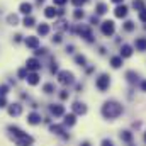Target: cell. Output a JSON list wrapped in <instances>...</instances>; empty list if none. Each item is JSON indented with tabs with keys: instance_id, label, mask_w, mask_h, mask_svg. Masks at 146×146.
Here are the masks:
<instances>
[{
	"instance_id": "obj_41",
	"label": "cell",
	"mask_w": 146,
	"mask_h": 146,
	"mask_svg": "<svg viewBox=\"0 0 146 146\" xmlns=\"http://www.w3.org/2000/svg\"><path fill=\"white\" fill-rule=\"evenodd\" d=\"M66 2H68V0H53V3H54V5H65Z\"/></svg>"
},
{
	"instance_id": "obj_16",
	"label": "cell",
	"mask_w": 146,
	"mask_h": 146,
	"mask_svg": "<svg viewBox=\"0 0 146 146\" xmlns=\"http://www.w3.org/2000/svg\"><path fill=\"white\" fill-rule=\"evenodd\" d=\"M19 10H21V14H24V15H29V14L33 12V5H31L29 2H22V3L19 5Z\"/></svg>"
},
{
	"instance_id": "obj_34",
	"label": "cell",
	"mask_w": 146,
	"mask_h": 146,
	"mask_svg": "<svg viewBox=\"0 0 146 146\" xmlns=\"http://www.w3.org/2000/svg\"><path fill=\"white\" fill-rule=\"evenodd\" d=\"M9 94V87L7 85H0V97H5Z\"/></svg>"
},
{
	"instance_id": "obj_18",
	"label": "cell",
	"mask_w": 146,
	"mask_h": 146,
	"mask_svg": "<svg viewBox=\"0 0 146 146\" xmlns=\"http://www.w3.org/2000/svg\"><path fill=\"white\" fill-rule=\"evenodd\" d=\"M134 46L138 51H146V37H136Z\"/></svg>"
},
{
	"instance_id": "obj_44",
	"label": "cell",
	"mask_w": 146,
	"mask_h": 146,
	"mask_svg": "<svg viewBox=\"0 0 146 146\" xmlns=\"http://www.w3.org/2000/svg\"><path fill=\"white\" fill-rule=\"evenodd\" d=\"M14 41H15V42H21V41H22V36H21V34H15Z\"/></svg>"
},
{
	"instance_id": "obj_3",
	"label": "cell",
	"mask_w": 146,
	"mask_h": 146,
	"mask_svg": "<svg viewBox=\"0 0 146 146\" xmlns=\"http://www.w3.org/2000/svg\"><path fill=\"white\" fill-rule=\"evenodd\" d=\"M110 85V76L109 75H100L97 80H95V87L100 90V92H106L107 88H109Z\"/></svg>"
},
{
	"instance_id": "obj_15",
	"label": "cell",
	"mask_w": 146,
	"mask_h": 146,
	"mask_svg": "<svg viewBox=\"0 0 146 146\" xmlns=\"http://www.w3.org/2000/svg\"><path fill=\"white\" fill-rule=\"evenodd\" d=\"M26 80H27V83H29V85H33V87H34V85L39 83V80H41V78H39L37 72H31L29 75H27V78H26Z\"/></svg>"
},
{
	"instance_id": "obj_6",
	"label": "cell",
	"mask_w": 146,
	"mask_h": 146,
	"mask_svg": "<svg viewBox=\"0 0 146 146\" xmlns=\"http://www.w3.org/2000/svg\"><path fill=\"white\" fill-rule=\"evenodd\" d=\"M100 29H102V34L104 36H112L114 31H115V26H114L112 21H106V22L100 24Z\"/></svg>"
},
{
	"instance_id": "obj_11",
	"label": "cell",
	"mask_w": 146,
	"mask_h": 146,
	"mask_svg": "<svg viewBox=\"0 0 146 146\" xmlns=\"http://www.w3.org/2000/svg\"><path fill=\"white\" fill-rule=\"evenodd\" d=\"M24 42H26V46L31 48V49H37V48H39V37H36V36H27L24 39Z\"/></svg>"
},
{
	"instance_id": "obj_21",
	"label": "cell",
	"mask_w": 146,
	"mask_h": 146,
	"mask_svg": "<svg viewBox=\"0 0 146 146\" xmlns=\"http://www.w3.org/2000/svg\"><path fill=\"white\" fill-rule=\"evenodd\" d=\"M37 34L39 36H48L49 34V26L48 24H39L37 26Z\"/></svg>"
},
{
	"instance_id": "obj_28",
	"label": "cell",
	"mask_w": 146,
	"mask_h": 146,
	"mask_svg": "<svg viewBox=\"0 0 146 146\" xmlns=\"http://www.w3.org/2000/svg\"><path fill=\"white\" fill-rule=\"evenodd\" d=\"M7 22H9L10 26H17V24H19V17H17L15 14H10V15L7 17Z\"/></svg>"
},
{
	"instance_id": "obj_25",
	"label": "cell",
	"mask_w": 146,
	"mask_h": 146,
	"mask_svg": "<svg viewBox=\"0 0 146 146\" xmlns=\"http://www.w3.org/2000/svg\"><path fill=\"white\" fill-rule=\"evenodd\" d=\"M126 78H127L129 83H136V82H138V73L136 72H127L126 73Z\"/></svg>"
},
{
	"instance_id": "obj_23",
	"label": "cell",
	"mask_w": 146,
	"mask_h": 146,
	"mask_svg": "<svg viewBox=\"0 0 146 146\" xmlns=\"http://www.w3.org/2000/svg\"><path fill=\"white\" fill-rule=\"evenodd\" d=\"M80 34L85 37L87 41H90V42L94 41V36H92V33H90V29H88V27H80Z\"/></svg>"
},
{
	"instance_id": "obj_22",
	"label": "cell",
	"mask_w": 146,
	"mask_h": 146,
	"mask_svg": "<svg viewBox=\"0 0 146 146\" xmlns=\"http://www.w3.org/2000/svg\"><path fill=\"white\" fill-rule=\"evenodd\" d=\"M119 136H121V139H122L124 143H131V141H133V133H131V131H121Z\"/></svg>"
},
{
	"instance_id": "obj_2",
	"label": "cell",
	"mask_w": 146,
	"mask_h": 146,
	"mask_svg": "<svg viewBox=\"0 0 146 146\" xmlns=\"http://www.w3.org/2000/svg\"><path fill=\"white\" fill-rule=\"evenodd\" d=\"M58 82L61 85H72L73 82H75V76H73L72 72L63 70V72H58Z\"/></svg>"
},
{
	"instance_id": "obj_27",
	"label": "cell",
	"mask_w": 146,
	"mask_h": 146,
	"mask_svg": "<svg viewBox=\"0 0 146 146\" xmlns=\"http://www.w3.org/2000/svg\"><path fill=\"white\" fill-rule=\"evenodd\" d=\"M133 7H134L136 10H139V12L146 9V5H145V2H143V0H134V2H133Z\"/></svg>"
},
{
	"instance_id": "obj_17",
	"label": "cell",
	"mask_w": 146,
	"mask_h": 146,
	"mask_svg": "<svg viewBox=\"0 0 146 146\" xmlns=\"http://www.w3.org/2000/svg\"><path fill=\"white\" fill-rule=\"evenodd\" d=\"M133 54V48L129 46V44H122V48H121V58H129Z\"/></svg>"
},
{
	"instance_id": "obj_37",
	"label": "cell",
	"mask_w": 146,
	"mask_h": 146,
	"mask_svg": "<svg viewBox=\"0 0 146 146\" xmlns=\"http://www.w3.org/2000/svg\"><path fill=\"white\" fill-rule=\"evenodd\" d=\"M85 2H87V0H72V3L75 5V7H82Z\"/></svg>"
},
{
	"instance_id": "obj_42",
	"label": "cell",
	"mask_w": 146,
	"mask_h": 146,
	"mask_svg": "<svg viewBox=\"0 0 146 146\" xmlns=\"http://www.w3.org/2000/svg\"><path fill=\"white\" fill-rule=\"evenodd\" d=\"M53 42H61V34H56L53 37Z\"/></svg>"
},
{
	"instance_id": "obj_45",
	"label": "cell",
	"mask_w": 146,
	"mask_h": 146,
	"mask_svg": "<svg viewBox=\"0 0 146 146\" xmlns=\"http://www.w3.org/2000/svg\"><path fill=\"white\" fill-rule=\"evenodd\" d=\"M90 22H92V24H97V22H99V19H97V15H94V17L90 19Z\"/></svg>"
},
{
	"instance_id": "obj_32",
	"label": "cell",
	"mask_w": 146,
	"mask_h": 146,
	"mask_svg": "<svg viewBox=\"0 0 146 146\" xmlns=\"http://www.w3.org/2000/svg\"><path fill=\"white\" fill-rule=\"evenodd\" d=\"M27 75H29V72H27V68H26V66H24V68H21V70L17 72V76H19V78H22V80H26V78H27Z\"/></svg>"
},
{
	"instance_id": "obj_4",
	"label": "cell",
	"mask_w": 146,
	"mask_h": 146,
	"mask_svg": "<svg viewBox=\"0 0 146 146\" xmlns=\"http://www.w3.org/2000/svg\"><path fill=\"white\" fill-rule=\"evenodd\" d=\"M14 141H15V145L17 146H33L34 145V138H33L31 134H27V133H24L22 136L15 138Z\"/></svg>"
},
{
	"instance_id": "obj_5",
	"label": "cell",
	"mask_w": 146,
	"mask_h": 146,
	"mask_svg": "<svg viewBox=\"0 0 146 146\" xmlns=\"http://www.w3.org/2000/svg\"><path fill=\"white\" fill-rule=\"evenodd\" d=\"M27 124H31V126H39L41 122H42V117H41V114L36 112V110H33V112H29L27 114Z\"/></svg>"
},
{
	"instance_id": "obj_12",
	"label": "cell",
	"mask_w": 146,
	"mask_h": 146,
	"mask_svg": "<svg viewBox=\"0 0 146 146\" xmlns=\"http://www.w3.org/2000/svg\"><path fill=\"white\" fill-rule=\"evenodd\" d=\"M114 15H115V17H119V19L126 17V15H127V7H126V5H117V7H115V10H114Z\"/></svg>"
},
{
	"instance_id": "obj_20",
	"label": "cell",
	"mask_w": 146,
	"mask_h": 146,
	"mask_svg": "<svg viewBox=\"0 0 146 146\" xmlns=\"http://www.w3.org/2000/svg\"><path fill=\"white\" fill-rule=\"evenodd\" d=\"M44 15H46L48 19H54V17L58 15V10H56L54 7H46V9H44Z\"/></svg>"
},
{
	"instance_id": "obj_40",
	"label": "cell",
	"mask_w": 146,
	"mask_h": 146,
	"mask_svg": "<svg viewBox=\"0 0 146 146\" xmlns=\"http://www.w3.org/2000/svg\"><path fill=\"white\" fill-rule=\"evenodd\" d=\"M34 53H36V56H39V54H46V49H44V48H41V49L37 48L36 51H34Z\"/></svg>"
},
{
	"instance_id": "obj_49",
	"label": "cell",
	"mask_w": 146,
	"mask_h": 146,
	"mask_svg": "<svg viewBox=\"0 0 146 146\" xmlns=\"http://www.w3.org/2000/svg\"><path fill=\"white\" fill-rule=\"evenodd\" d=\"M42 2H44V0H37V3H42Z\"/></svg>"
},
{
	"instance_id": "obj_14",
	"label": "cell",
	"mask_w": 146,
	"mask_h": 146,
	"mask_svg": "<svg viewBox=\"0 0 146 146\" xmlns=\"http://www.w3.org/2000/svg\"><path fill=\"white\" fill-rule=\"evenodd\" d=\"M75 122H76V115L75 114H65V121H63V126H68V127H72L75 126Z\"/></svg>"
},
{
	"instance_id": "obj_31",
	"label": "cell",
	"mask_w": 146,
	"mask_h": 146,
	"mask_svg": "<svg viewBox=\"0 0 146 146\" xmlns=\"http://www.w3.org/2000/svg\"><path fill=\"white\" fill-rule=\"evenodd\" d=\"M75 63H76V65H80V66H85L87 60H85V56H82V54H76V56H75Z\"/></svg>"
},
{
	"instance_id": "obj_29",
	"label": "cell",
	"mask_w": 146,
	"mask_h": 146,
	"mask_svg": "<svg viewBox=\"0 0 146 146\" xmlns=\"http://www.w3.org/2000/svg\"><path fill=\"white\" fill-rule=\"evenodd\" d=\"M34 24H36V19H34V17L27 15V17L24 19V26H26V27H34Z\"/></svg>"
},
{
	"instance_id": "obj_19",
	"label": "cell",
	"mask_w": 146,
	"mask_h": 146,
	"mask_svg": "<svg viewBox=\"0 0 146 146\" xmlns=\"http://www.w3.org/2000/svg\"><path fill=\"white\" fill-rule=\"evenodd\" d=\"M107 9H109V7H107V3L100 2V3H97V5H95V14H97V15H104V14L107 12Z\"/></svg>"
},
{
	"instance_id": "obj_35",
	"label": "cell",
	"mask_w": 146,
	"mask_h": 146,
	"mask_svg": "<svg viewBox=\"0 0 146 146\" xmlns=\"http://www.w3.org/2000/svg\"><path fill=\"white\" fill-rule=\"evenodd\" d=\"M68 95H70V94H68V90H61L60 99H61V100H66V99H68Z\"/></svg>"
},
{
	"instance_id": "obj_30",
	"label": "cell",
	"mask_w": 146,
	"mask_h": 146,
	"mask_svg": "<svg viewBox=\"0 0 146 146\" xmlns=\"http://www.w3.org/2000/svg\"><path fill=\"white\" fill-rule=\"evenodd\" d=\"M83 17H85V14H83L82 9H76V10L73 12V19H75V21H82Z\"/></svg>"
},
{
	"instance_id": "obj_7",
	"label": "cell",
	"mask_w": 146,
	"mask_h": 146,
	"mask_svg": "<svg viewBox=\"0 0 146 146\" xmlns=\"http://www.w3.org/2000/svg\"><path fill=\"white\" fill-rule=\"evenodd\" d=\"M7 112H9V115H12V117H19L21 114H22V106L21 104H9L7 106Z\"/></svg>"
},
{
	"instance_id": "obj_39",
	"label": "cell",
	"mask_w": 146,
	"mask_h": 146,
	"mask_svg": "<svg viewBox=\"0 0 146 146\" xmlns=\"http://www.w3.org/2000/svg\"><path fill=\"white\" fill-rule=\"evenodd\" d=\"M100 146H114V143H112L110 139H102V143H100Z\"/></svg>"
},
{
	"instance_id": "obj_13",
	"label": "cell",
	"mask_w": 146,
	"mask_h": 146,
	"mask_svg": "<svg viewBox=\"0 0 146 146\" xmlns=\"http://www.w3.org/2000/svg\"><path fill=\"white\" fill-rule=\"evenodd\" d=\"M49 133H53V134H65V126L63 124H49Z\"/></svg>"
},
{
	"instance_id": "obj_33",
	"label": "cell",
	"mask_w": 146,
	"mask_h": 146,
	"mask_svg": "<svg viewBox=\"0 0 146 146\" xmlns=\"http://www.w3.org/2000/svg\"><path fill=\"white\" fill-rule=\"evenodd\" d=\"M124 29H126L127 33L134 31V22H131V21H126V22H124Z\"/></svg>"
},
{
	"instance_id": "obj_24",
	"label": "cell",
	"mask_w": 146,
	"mask_h": 146,
	"mask_svg": "<svg viewBox=\"0 0 146 146\" xmlns=\"http://www.w3.org/2000/svg\"><path fill=\"white\" fill-rule=\"evenodd\" d=\"M110 65H112V68H121L122 58H121V56H112V58H110Z\"/></svg>"
},
{
	"instance_id": "obj_50",
	"label": "cell",
	"mask_w": 146,
	"mask_h": 146,
	"mask_svg": "<svg viewBox=\"0 0 146 146\" xmlns=\"http://www.w3.org/2000/svg\"><path fill=\"white\" fill-rule=\"evenodd\" d=\"M145 143H146V133H145Z\"/></svg>"
},
{
	"instance_id": "obj_8",
	"label": "cell",
	"mask_w": 146,
	"mask_h": 146,
	"mask_svg": "<svg viewBox=\"0 0 146 146\" xmlns=\"http://www.w3.org/2000/svg\"><path fill=\"white\" fill-rule=\"evenodd\" d=\"M26 68H27V72H37V70H41V61L37 58H29L26 61Z\"/></svg>"
},
{
	"instance_id": "obj_10",
	"label": "cell",
	"mask_w": 146,
	"mask_h": 146,
	"mask_svg": "<svg viewBox=\"0 0 146 146\" xmlns=\"http://www.w3.org/2000/svg\"><path fill=\"white\" fill-rule=\"evenodd\" d=\"M49 112L54 117H61V115H65V107L61 104H51L49 106Z\"/></svg>"
},
{
	"instance_id": "obj_26",
	"label": "cell",
	"mask_w": 146,
	"mask_h": 146,
	"mask_svg": "<svg viewBox=\"0 0 146 146\" xmlns=\"http://www.w3.org/2000/svg\"><path fill=\"white\" fill-rule=\"evenodd\" d=\"M42 92L48 94V95H49V94H54V85H53V83H44V85H42Z\"/></svg>"
},
{
	"instance_id": "obj_9",
	"label": "cell",
	"mask_w": 146,
	"mask_h": 146,
	"mask_svg": "<svg viewBox=\"0 0 146 146\" xmlns=\"http://www.w3.org/2000/svg\"><path fill=\"white\" fill-rule=\"evenodd\" d=\"M72 110H73V114L75 115H83V114H87V106L83 104V102H73V106H72Z\"/></svg>"
},
{
	"instance_id": "obj_1",
	"label": "cell",
	"mask_w": 146,
	"mask_h": 146,
	"mask_svg": "<svg viewBox=\"0 0 146 146\" xmlns=\"http://www.w3.org/2000/svg\"><path fill=\"white\" fill-rule=\"evenodd\" d=\"M122 106L119 104V102H115V100H107V102H104V106H102V115L106 117V119H115V117H119L121 114H122Z\"/></svg>"
},
{
	"instance_id": "obj_46",
	"label": "cell",
	"mask_w": 146,
	"mask_h": 146,
	"mask_svg": "<svg viewBox=\"0 0 146 146\" xmlns=\"http://www.w3.org/2000/svg\"><path fill=\"white\" fill-rule=\"evenodd\" d=\"M141 90L146 92V80H145V82H141Z\"/></svg>"
},
{
	"instance_id": "obj_36",
	"label": "cell",
	"mask_w": 146,
	"mask_h": 146,
	"mask_svg": "<svg viewBox=\"0 0 146 146\" xmlns=\"http://www.w3.org/2000/svg\"><path fill=\"white\" fill-rule=\"evenodd\" d=\"M9 104H7V99L5 97H0V109H5Z\"/></svg>"
},
{
	"instance_id": "obj_38",
	"label": "cell",
	"mask_w": 146,
	"mask_h": 146,
	"mask_svg": "<svg viewBox=\"0 0 146 146\" xmlns=\"http://www.w3.org/2000/svg\"><path fill=\"white\" fill-rule=\"evenodd\" d=\"M139 21H141V22H146V9L139 12Z\"/></svg>"
},
{
	"instance_id": "obj_47",
	"label": "cell",
	"mask_w": 146,
	"mask_h": 146,
	"mask_svg": "<svg viewBox=\"0 0 146 146\" xmlns=\"http://www.w3.org/2000/svg\"><path fill=\"white\" fill-rule=\"evenodd\" d=\"M80 146H92V145H90L88 141H83V143H82V145H80Z\"/></svg>"
},
{
	"instance_id": "obj_43",
	"label": "cell",
	"mask_w": 146,
	"mask_h": 146,
	"mask_svg": "<svg viewBox=\"0 0 146 146\" xmlns=\"http://www.w3.org/2000/svg\"><path fill=\"white\" fill-rule=\"evenodd\" d=\"M51 73H58V65H56V63H53V66H51Z\"/></svg>"
},
{
	"instance_id": "obj_48",
	"label": "cell",
	"mask_w": 146,
	"mask_h": 146,
	"mask_svg": "<svg viewBox=\"0 0 146 146\" xmlns=\"http://www.w3.org/2000/svg\"><path fill=\"white\" fill-rule=\"evenodd\" d=\"M110 2H114V3H122L124 0H110Z\"/></svg>"
}]
</instances>
